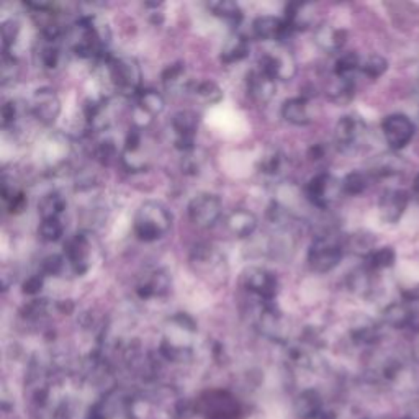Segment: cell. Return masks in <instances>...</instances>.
<instances>
[{"mask_svg":"<svg viewBox=\"0 0 419 419\" xmlns=\"http://www.w3.org/2000/svg\"><path fill=\"white\" fill-rule=\"evenodd\" d=\"M172 226V215L166 205L159 202H144L135 215L133 229L139 241L152 242L168 234Z\"/></svg>","mask_w":419,"mask_h":419,"instance_id":"obj_1","label":"cell"},{"mask_svg":"<svg viewBox=\"0 0 419 419\" xmlns=\"http://www.w3.org/2000/svg\"><path fill=\"white\" fill-rule=\"evenodd\" d=\"M190 267L207 284L221 286L228 282L229 267L223 252L212 245H196L190 254Z\"/></svg>","mask_w":419,"mask_h":419,"instance_id":"obj_2","label":"cell"},{"mask_svg":"<svg viewBox=\"0 0 419 419\" xmlns=\"http://www.w3.org/2000/svg\"><path fill=\"white\" fill-rule=\"evenodd\" d=\"M102 61L105 63L110 80L118 92L128 97L138 95L141 92V67L135 58H113L106 54L105 58H102Z\"/></svg>","mask_w":419,"mask_h":419,"instance_id":"obj_3","label":"cell"},{"mask_svg":"<svg viewBox=\"0 0 419 419\" xmlns=\"http://www.w3.org/2000/svg\"><path fill=\"white\" fill-rule=\"evenodd\" d=\"M344 254V245L335 234H321L311 242L308 251V264L311 271L326 273L341 262Z\"/></svg>","mask_w":419,"mask_h":419,"instance_id":"obj_4","label":"cell"},{"mask_svg":"<svg viewBox=\"0 0 419 419\" xmlns=\"http://www.w3.org/2000/svg\"><path fill=\"white\" fill-rule=\"evenodd\" d=\"M221 212V200L218 195L213 194H200L195 199H192L189 203V218L190 221L199 228H212L220 220Z\"/></svg>","mask_w":419,"mask_h":419,"instance_id":"obj_5","label":"cell"},{"mask_svg":"<svg viewBox=\"0 0 419 419\" xmlns=\"http://www.w3.org/2000/svg\"><path fill=\"white\" fill-rule=\"evenodd\" d=\"M382 131L388 146L398 151V149H403L413 139L414 125L406 115L393 113L388 115L382 122Z\"/></svg>","mask_w":419,"mask_h":419,"instance_id":"obj_6","label":"cell"},{"mask_svg":"<svg viewBox=\"0 0 419 419\" xmlns=\"http://www.w3.org/2000/svg\"><path fill=\"white\" fill-rule=\"evenodd\" d=\"M246 288L258 295L260 302H273L279 293V279L264 267H251L245 272Z\"/></svg>","mask_w":419,"mask_h":419,"instance_id":"obj_7","label":"cell"},{"mask_svg":"<svg viewBox=\"0 0 419 419\" xmlns=\"http://www.w3.org/2000/svg\"><path fill=\"white\" fill-rule=\"evenodd\" d=\"M259 69L275 80H290L297 74V63L290 51L275 49L269 51L259 59Z\"/></svg>","mask_w":419,"mask_h":419,"instance_id":"obj_8","label":"cell"},{"mask_svg":"<svg viewBox=\"0 0 419 419\" xmlns=\"http://www.w3.org/2000/svg\"><path fill=\"white\" fill-rule=\"evenodd\" d=\"M30 110H32L33 117L43 125H53L61 113V100L53 89L41 87L33 93Z\"/></svg>","mask_w":419,"mask_h":419,"instance_id":"obj_9","label":"cell"},{"mask_svg":"<svg viewBox=\"0 0 419 419\" xmlns=\"http://www.w3.org/2000/svg\"><path fill=\"white\" fill-rule=\"evenodd\" d=\"M172 130L175 133V148L182 152H192L195 148V133L199 128V115L190 110L175 113L172 117Z\"/></svg>","mask_w":419,"mask_h":419,"instance_id":"obj_10","label":"cell"},{"mask_svg":"<svg viewBox=\"0 0 419 419\" xmlns=\"http://www.w3.org/2000/svg\"><path fill=\"white\" fill-rule=\"evenodd\" d=\"M305 190L311 203L319 208H326L328 205L336 199L337 194L343 192V187H341V183H337L335 177L323 172L315 175V177L308 182Z\"/></svg>","mask_w":419,"mask_h":419,"instance_id":"obj_11","label":"cell"},{"mask_svg":"<svg viewBox=\"0 0 419 419\" xmlns=\"http://www.w3.org/2000/svg\"><path fill=\"white\" fill-rule=\"evenodd\" d=\"M409 196L405 190L390 189L385 190L378 200V213L382 221L388 225H395L405 215L408 207Z\"/></svg>","mask_w":419,"mask_h":419,"instance_id":"obj_12","label":"cell"},{"mask_svg":"<svg viewBox=\"0 0 419 419\" xmlns=\"http://www.w3.org/2000/svg\"><path fill=\"white\" fill-rule=\"evenodd\" d=\"M367 133L365 122L357 115H346L336 125V141L343 148H354Z\"/></svg>","mask_w":419,"mask_h":419,"instance_id":"obj_13","label":"cell"},{"mask_svg":"<svg viewBox=\"0 0 419 419\" xmlns=\"http://www.w3.org/2000/svg\"><path fill=\"white\" fill-rule=\"evenodd\" d=\"M64 254H66L72 271L77 275H84L91 267V264H89L91 245L84 234H74L71 239H67V242L64 245Z\"/></svg>","mask_w":419,"mask_h":419,"instance_id":"obj_14","label":"cell"},{"mask_svg":"<svg viewBox=\"0 0 419 419\" xmlns=\"http://www.w3.org/2000/svg\"><path fill=\"white\" fill-rule=\"evenodd\" d=\"M247 92H249L251 98L258 104H267L275 95L277 85L275 79L266 74L262 69H254L247 74L246 79Z\"/></svg>","mask_w":419,"mask_h":419,"instance_id":"obj_15","label":"cell"},{"mask_svg":"<svg viewBox=\"0 0 419 419\" xmlns=\"http://www.w3.org/2000/svg\"><path fill=\"white\" fill-rule=\"evenodd\" d=\"M252 32H254V35L259 40L264 41L285 40L286 36H290L293 33L285 20H280L272 15H264L256 19L254 23H252Z\"/></svg>","mask_w":419,"mask_h":419,"instance_id":"obj_16","label":"cell"},{"mask_svg":"<svg viewBox=\"0 0 419 419\" xmlns=\"http://www.w3.org/2000/svg\"><path fill=\"white\" fill-rule=\"evenodd\" d=\"M170 286H172V279L164 269H157L152 273H149L143 282H139L136 286V293L143 300H149V298L156 297H166L170 292Z\"/></svg>","mask_w":419,"mask_h":419,"instance_id":"obj_17","label":"cell"},{"mask_svg":"<svg viewBox=\"0 0 419 419\" xmlns=\"http://www.w3.org/2000/svg\"><path fill=\"white\" fill-rule=\"evenodd\" d=\"M226 228L234 238H249L258 228V218L249 210H234L226 216Z\"/></svg>","mask_w":419,"mask_h":419,"instance_id":"obj_18","label":"cell"},{"mask_svg":"<svg viewBox=\"0 0 419 419\" xmlns=\"http://www.w3.org/2000/svg\"><path fill=\"white\" fill-rule=\"evenodd\" d=\"M315 41L319 48L326 53H337L343 49V46L348 41V32L344 28L332 27L329 23H323L316 28Z\"/></svg>","mask_w":419,"mask_h":419,"instance_id":"obj_19","label":"cell"},{"mask_svg":"<svg viewBox=\"0 0 419 419\" xmlns=\"http://www.w3.org/2000/svg\"><path fill=\"white\" fill-rule=\"evenodd\" d=\"M282 117L286 122L297 126H305L311 122L310 112H308V98L305 97H295L286 100L282 105Z\"/></svg>","mask_w":419,"mask_h":419,"instance_id":"obj_20","label":"cell"},{"mask_svg":"<svg viewBox=\"0 0 419 419\" xmlns=\"http://www.w3.org/2000/svg\"><path fill=\"white\" fill-rule=\"evenodd\" d=\"M354 93H356V85H354L352 77H337L328 84L326 95L329 100L335 102L337 105H346L352 100Z\"/></svg>","mask_w":419,"mask_h":419,"instance_id":"obj_21","label":"cell"},{"mask_svg":"<svg viewBox=\"0 0 419 419\" xmlns=\"http://www.w3.org/2000/svg\"><path fill=\"white\" fill-rule=\"evenodd\" d=\"M66 210V199L59 192H49L38 203V213L41 220H53L59 218Z\"/></svg>","mask_w":419,"mask_h":419,"instance_id":"obj_22","label":"cell"},{"mask_svg":"<svg viewBox=\"0 0 419 419\" xmlns=\"http://www.w3.org/2000/svg\"><path fill=\"white\" fill-rule=\"evenodd\" d=\"M249 56V43L242 36H233L225 43L220 59L226 64L239 63Z\"/></svg>","mask_w":419,"mask_h":419,"instance_id":"obj_23","label":"cell"},{"mask_svg":"<svg viewBox=\"0 0 419 419\" xmlns=\"http://www.w3.org/2000/svg\"><path fill=\"white\" fill-rule=\"evenodd\" d=\"M308 3H288L286 7L285 21L292 32H298V30H305L310 27L311 23V10Z\"/></svg>","mask_w":419,"mask_h":419,"instance_id":"obj_24","label":"cell"},{"mask_svg":"<svg viewBox=\"0 0 419 419\" xmlns=\"http://www.w3.org/2000/svg\"><path fill=\"white\" fill-rule=\"evenodd\" d=\"M136 106H139L149 117H156L164 110L166 102L164 97L154 89H141V92L136 95Z\"/></svg>","mask_w":419,"mask_h":419,"instance_id":"obj_25","label":"cell"},{"mask_svg":"<svg viewBox=\"0 0 419 419\" xmlns=\"http://www.w3.org/2000/svg\"><path fill=\"white\" fill-rule=\"evenodd\" d=\"M346 247L352 254L362 256V258L367 259L375 251V238L370 233H367V231H359V233L350 234L348 238Z\"/></svg>","mask_w":419,"mask_h":419,"instance_id":"obj_26","label":"cell"},{"mask_svg":"<svg viewBox=\"0 0 419 419\" xmlns=\"http://www.w3.org/2000/svg\"><path fill=\"white\" fill-rule=\"evenodd\" d=\"M396 260V252L392 246H385L380 247V249H375L369 258L365 259V267L370 269L372 272L374 271H382V269H388L395 264Z\"/></svg>","mask_w":419,"mask_h":419,"instance_id":"obj_27","label":"cell"},{"mask_svg":"<svg viewBox=\"0 0 419 419\" xmlns=\"http://www.w3.org/2000/svg\"><path fill=\"white\" fill-rule=\"evenodd\" d=\"M208 8L213 12V15L220 16L231 23H239L242 19V12L236 2L233 0H218V2H210Z\"/></svg>","mask_w":419,"mask_h":419,"instance_id":"obj_28","label":"cell"},{"mask_svg":"<svg viewBox=\"0 0 419 419\" xmlns=\"http://www.w3.org/2000/svg\"><path fill=\"white\" fill-rule=\"evenodd\" d=\"M372 271L367 267L357 269L349 275L348 286L352 293L361 295V297H367L372 292Z\"/></svg>","mask_w":419,"mask_h":419,"instance_id":"obj_29","label":"cell"},{"mask_svg":"<svg viewBox=\"0 0 419 419\" xmlns=\"http://www.w3.org/2000/svg\"><path fill=\"white\" fill-rule=\"evenodd\" d=\"M194 93L207 104H218V102L223 100V91L213 80H202V82L194 84Z\"/></svg>","mask_w":419,"mask_h":419,"instance_id":"obj_30","label":"cell"},{"mask_svg":"<svg viewBox=\"0 0 419 419\" xmlns=\"http://www.w3.org/2000/svg\"><path fill=\"white\" fill-rule=\"evenodd\" d=\"M361 64H362V61H361V58H359V54L352 53V51L341 54L335 64V76L352 77L354 72H356L357 69H361Z\"/></svg>","mask_w":419,"mask_h":419,"instance_id":"obj_31","label":"cell"},{"mask_svg":"<svg viewBox=\"0 0 419 419\" xmlns=\"http://www.w3.org/2000/svg\"><path fill=\"white\" fill-rule=\"evenodd\" d=\"M38 233H40V238L43 241L56 242L63 236L64 226L59 218H53V220H41Z\"/></svg>","mask_w":419,"mask_h":419,"instance_id":"obj_32","label":"cell"},{"mask_svg":"<svg viewBox=\"0 0 419 419\" xmlns=\"http://www.w3.org/2000/svg\"><path fill=\"white\" fill-rule=\"evenodd\" d=\"M387 69L388 61L383 56H380V54H372V56L367 58L365 61H362L361 64L362 74L370 77V79H377V77L383 76Z\"/></svg>","mask_w":419,"mask_h":419,"instance_id":"obj_33","label":"cell"},{"mask_svg":"<svg viewBox=\"0 0 419 419\" xmlns=\"http://www.w3.org/2000/svg\"><path fill=\"white\" fill-rule=\"evenodd\" d=\"M19 72L20 67L16 58L12 56L10 51H3L2 61H0V80H2V84L5 85L8 82H14L19 77Z\"/></svg>","mask_w":419,"mask_h":419,"instance_id":"obj_34","label":"cell"},{"mask_svg":"<svg viewBox=\"0 0 419 419\" xmlns=\"http://www.w3.org/2000/svg\"><path fill=\"white\" fill-rule=\"evenodd\" d=\"M341 187H343L344 194L361 195L367 189V177L362 172H359V170H354V172L346 175L344 181L341 182Z\"/></svg>","mask_w":419,"mask_h":419,"instance_id":"obj_35","label":"cell"},{"mask_svg":"<svg viewBox=\"0 0 419 419\" xmlns=\"http://www.w3.org/2000/svg\"><path fill=\"white\" fill-rule=\"evenodd\" d=\"M280 166H282V156L279 151H275V149L267 151L259 161V169L262 174H269V175L277 174L279 172Z\"/></svg>","mask_w":419,"mask_h":419,"instance_id":"obj_36","label":"cell"},{"mask_svg":"<svg viewBox=\"0 0 419 419\" xmlns=\"http://www.w3.org/2000/svg\"><path fill=\"white\" fill-rule=\"evenodd\" d=\"M2 45L3 51H8L15 45L20 35V25L16 20H7L2 23Z\"/></svg>","mask_w":419,"mask_h":419,"instance_id":"obj_37","label":"cell"},{"mask_svg":"<svg viewBox=\"0 0 419 419\" xmlns=\"http://www.w3.org/2000/svg\"><path fill=\"white\" fill-rule=\"evenodd\" d=\"M97 161L104 166H112L115 159H117V148L112 141H102L97 146L95 151Z\"/></svg>","mask_w":419,"mask_h":419,"instance_id":"obj_38","label":"cell"},{"mask_svg":"<svg viewBox=\"0 0 419 419\" xmlns=\"http://www.w3.org/2000/svg\"><path fill=\"white\" fill-rule=\"evenodd\" d=\"M64 269V258L59 254H49L48 258L41 260L43 275H59Z\"/></svg>","mask_w":419,"mask_h":419,"instance_id":"obj_39","label":"cell"},{"mask_svg":"<svg viewBox=\"0 0 419 419\" xmlns=\"http://www.w3.org/2000/svg\"><path fill=\"white\" fill-rule=\"evenodd\" d=\"M43 285H45V275L43 273H33V275H30L27 280L23 282V285H21V292L23 295H30V297H35L43 290Z\"/></svg>","mask_w":419,"mask_h":419,"instance_id":"obj_40","label":"cell"},{"mask_svg":"<svg viewBox=\"0 0 419 419\" xmlns=\"http://www.w3.org/2000/svg\"><path fill=\"white\" fill-rule=\"evenodd\" d=\"M40 58H41V64L46 67V69H54L59 63V49L53 45L45 46V48L41 49Z\"/></svg>","mask_w":419,"mask_h":419,"instance_id":"obj_41","label":"cell"},{"mask_svg":"<svg viewBox=\"0 0 419 419\" xmlns=\"http://www.w3.org/2000/svg\"><path fill=\"white\" fill-rule=\"evenodd\" d=\"M183 71H185V64L183 63H175L170 64L162 72V82L164 84H172L175 80H179L183 74Z\"/></svg>","mask_w":419,"mask_h":419,"instance_id":"obj_42","label":"cell"},{"mask_svg":"<svg viewBox=\"0 0 419 419\" xmlns=\"http://www.w3.org/2000/svg\"><path fill=\"white\" fill-rule=\"evenodd\" d=\"M46 308H48L46 300H33L23 306L21 313H23L25 318H38V316L45 313Z\"/></svg>","mask_w":419,"mask_h":419,"instance_id":"obj_43","label":"cell"},{"mask_svg":"<svg viewBox=\"0 0 419 419\" xmlns=\"http://www.w3.org/2000/svg\"><path fill=\"white\" fill-rule=\"evenodd\" d=\"M139 146H141V130L133 126L126 135L125 152H138Z\"/></svg>","mask_w":419,"mask_h":419,"instance_id":"obj_44","label":"cell"},{"mask_svg":"<svg viewBox=\"0 0 419 419\" xmlns=\"http://www.w3.org/2000/svg\"><path fill=\"white\" fill-rule=\"evenodd\" d=\"M16 120V104L15 102H7L2 106V126L8 128L10 125H14V122Z\"/></svg>","mask_w":419,"mask_h":419,"instance_id":"obj_45","label":"cell"},{"mask_svg":"<svg viewBox=\"0 0 419 419\" xmlns=\"http://www.w3.org/2000/svg\"><path fill=\"white\" fill-rule=\"evenodd\" d=\"M7 203L10 213H21L25 210V207H27V199H25V195L21 194V192H19V194L12 196Z\"/></svg>","mask_w":419,"mask_h":419,"instance_id":"obj_46","label":"cell"},{"mask_svg":"<svg viewBox=\"0 0 419 419\" xmlns=\"http://www.w3.org/2000/svg\"><path fill=\"white\" fill-rule=\"evenodd\" d=\"M59 310L63 311V313H66V315H69V313H72V310H74V303H72L71 300H61V302H58V305H56Z\"/></svg>","mask_w":419,"mask_h":419,"instance_id":"obj_47","label":"cell"},{"mask_svg":"<svg viewBox=\"0 0 419 419\" xmlns=\"http://www.w3.org/2000/svg\"><path fill=\"white\" fill-rule=\"evenodd\" d=\"M413 189H414V192H416V194H419V174L416 175V179H414Z\"/></svg>","mask_w":419,"mask_h":419,"instance_id":"obj_48","label":"cell"}]
</instances>
